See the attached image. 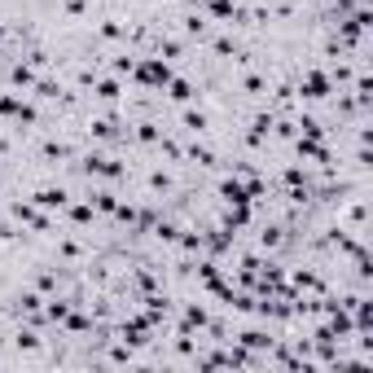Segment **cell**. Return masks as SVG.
Wrapping results in <instances>:
<instances>
[{
	"mask_svg": "<svg viewBox=\"0 0 373 373\" xmlns=\"http://www.w3.org/2000/svg\"><path fill=\"white\" fill-rule=\"evenodd\" d=\"M31 202H36L40 211H66L70 189H62V185H44V189H36V193H31Z\"/></svg>",
	"mask_w": 373,
	"mask_h": 373,
	"instance_id": "6",
	"label": "cell"
},
{
	"mask_svg": "<svg viewBox=\"0 0 373 373\" xmlns=\"http://www.w3.org/2000/svg\"><path fill=\"white\" fill-rule=\"evenodd\" d=\"M62 325H66L70 334H88V330H92V320H88V316H84L80 308H70V312H66V320H62Z\"/></svg>",
	"mask_w": 373,
	"mask_h": 373,
	"instance_id": "19",
	"label": "cell"
},
{
	"mask_svg": "<svg viewBox=\"0 0 373 373\" xmlns=\"http://www.w3.org/2000/svg\"><path fill=\"white\" fill-rule=\"evenodd\" d=\"M220 198H224V202H229V207H242V202H251V189H246L242 180H220Z\"/></svg>",
	"mask_w": 373,
	"mask_h": 373,
	"instance_id": "12",
	"label": "cell"
},
{
	"mask_svg": "<svg viewBox=\"0 0 373 373\" xmlns=\"http://www.w3.org/2000/svg\"><path fill=\"white\" fill-rule=\"evenodd\" d=\"M158 123H136V132H132V141H141V145H158Z\"/></svg>",
	"mask_w": 373,
	"mask_h": 373,
	"instance_id": "21",
	"label": "cell"
},
{
	"mask_svg": "<svg viewBox=\"0 0 373 373\" xmlns=\"http://www.w3.org/2000/svg\"><path fill=\"white\" fill-rule=\"evenodd\" d=\"M237 342H242V347H251V352H264V347H272V338H268L264 330H242Z\"/></svg>",
	"mask_w": 373,
	"mask_h": 373,
	"instance_id": "18",
	"label": "cell"
},
{
	"mask_svg": "<svg viewBox=\"0 0 373 373\" xmlns=\"http://www.w3.org/2000/svg\"><path fill=\"white\" fill-rule=\"evenodd\" d=\"M75 303H66V298H44V320H53V325H62V320H66V312H70Z\"/></svg>",
	"mask_w": 373,
	"mask_h": 373,
	"instance_id": "15",
	"label": "cell"
},
{
	"mask_svg": "<svg viewBox=\"0 0 373 373\" xmlns=\"http://www.w3.org/2000/svg\"><path fill=\"white\" fill-rule=\"evenodd\" d=\"M31 92L40 97V102H58V92H62V88H58L53 80H36V84H31Z\"/></svg>",
	"mask_w": 373,
	"mask_h": 373,
	"instance_id": "22",
	"label": "cell"
},
{
	"mask_svg": "<svg viewBox=\"0 0 373 373\" xmlns=\"http://www.w3.org/2000/svg\"><path fill=\"white\" fill-rule=\"evenodd\" d=\"M259 246H264V251H277V246H281V229H264L259 233Z\"/></svg>",
	"mask_w": 373,
	"mask_h": 373,
	"instance_id": "25",
	"label": "cell"
},
{
	"mask_svg": "<svg viewBox=\"0 0 373 373\" xmlns=\"http://www.w3.org/2000/svg\"><path fill=\"white\" fill-rule=\"evenodd\" d=\"M185 36H193V40H211V22H207L202 13H189V18H185Z\"/></svg>",
	"mask_w": 373,
	"mask_h": 373,
	"instance_id": "16",
	"label": "cell"
},
{
	"mask_svg": "<svg viewBox=\"0 0 373 373\" xmlns=\"http://www.w3.org/2000/svg\"><path fill=\"white\" fill-rule=\"evenodd\" d=\"M180 123H185V132H207V114L202 110H180Z\"/></svg>",
	"mask_w": 373,
	"mask_h": 373,
	"instance_id": "20",
	"label": "cell"
},
{
	"mask_svg": "<svg viewBox=\"0 0 373 373\" xmlns=\"http://www.w3.org/2000/svg\"><path fill=\"white\" fill-rule=\"evenodd\" d=\"M171 75H176V70H171V62L158 58V53H154V58H136V66H132V80H136L141 88H149V92H163Z\"/></svg>",
	"mask_w": 373,
	"mask_h": 373,
	"instance_id": "1",
	"label": "cell"
},
{
	"mask_svg": "<svg viewBox=\"0 0 373 373\" xmlns=\"http://www.w3.org/2000/svg\"><path fill=\"white\" fill-rule=\"evenodd\" d=\"M132 66H136V58H132V53H119V58L110 62V70H114V75H132Z\"/></svg>",
	"mask_w": 373,
	"mask_h": 373,
	"instance_id": "24",
	"label": "cell"
},
{
	"mask_svg": "<svg viewBox=\"0 0 373 373\" xmlns=\"http://www.w3.org/2000/svg\"><path fill=\"white\" fill-rule=\"evenodd\" d=\"M149 330H154V320H149V316L123 320V342H128V347H145L149 342Z\"/></svg>",
	"mask_w": 373,
	"mask_h": 373,
	"instance_id": "7",
	"label": "cell"
},
{
	"mask_svg": "<svg viewBox=\"0 0 373 373\" xmlns=\"http://www.w3.org/2000/svg\"><path fill=\"white\" fill-rule=\"evenodd\" d=\"M80 167L88 171V176H97V180H123V176H128V167H123L119 158H110V154H97V149L80 158Z\"/></svg>",
	"mask_w": 373,
	"mask_h": 373,
	"instance_id": "2",
	"label": "cell"
},
{
	"mask_svg": "<svg viewBox=\"0 0 373 373\" xmlns=\"http://www.w3.org/2000/svg\"><path fill=\"white\" fill-rule=\"evenodd\" d=\"M84 9H88V0H66V13L70 18H84Z\"/></svg>",
	"mask_w": 373,
	"mask_h": 373,
	"instance_id": "28",
	"label": "cell"
},
{
	"mask_svg": "<svg viewBox=\"0 0 373 373\" xmlns=\"http://www.w3.org/2000/svg\"><path fill=\"white\" fill-rule=\"evenodd\" d=\"M211 325V316L202 303H185V320H180V338H189L193 330H207Z\"/></svg>",
	"mask_w": 373,
	"mask_h": 373,
	"instance_id": "10",
	"label": "cell"
},
{
	"mask_svg": "<svg viewBox=\"0 0 373 373\" xmlns=\"http://www.w3.org/2000/svg\"><path fill=\"white\" fill-rule=\"evenodd\" d=\"M97 36H102V40H123L128 31H123L119 22H102V27H97Z\"/></svg>",
	"mask_w": 373,
	"mask_h": 373,
	"instance_id": "26",
	"label": "cell"
},
{
	"mask_svg": "<svg viewBox=\"0 0 373 373\" xmlns=\"http://www.w3.org/2000/svg\"><path fill=\"white\" fill-rule=\"evenodd\" d=\"M9 84H13V88H31V84H36V66H31V62H13V66H9Z\"/></svg>",
	"mask_w": 373,
	"mask_h": 373,
	"instance_id": "14",
	"label": "cell"
},
{
	"mask_svg": "<svg viewBox=\"0 0 373 373\" xmlns=\"http://www.w3.org/2000/svg\"><path fill=\"white\" fill-rule=\"evenodd\" d=\"M0 189H5V185H0Z\"/></svg>",
	"mask_w": 373,
	"mask_h": 373,
	"instance_id": "32",
	"label": "cell"
},
{
	"mask_svg": "<svg viewBox=\"0 0 373 373\" xmlns=\"http://www.w3.org/2000/svg\"><path fill=\"white\" fill-rule=\"evenodd\" d=\"M18 347H27V352H36V347H40V338H36L31 330H22V334H18Z\"/></svg>",
	"mask_w": 373,
	"mask_h": 373,
	"instance_id": "27",
	"label": "cell"
},
{
	"mask_svg": "<svg viewBox=\"0 0 373 373\" xmlns=\"http://www.w3.org/2000/svg\"><path fill=\"white\" fill-rule=\"evenodd\" d=\"M92 97H97V102H106V106H114L119 97H123L119 75H102V80H92Z\"/></svg>",
	"mask_w": 373,
	"mask_h": 373,
	"instance_id": "11",
	"label": "cell"
},
{
	"mask_svg": "<svg viewBox=\"0 0 373 373\" xmlns=\"http://www.w3.org/2000/svg\"><path fill=\"white\" fill-rule=\"evenodd\" d=\"M294 154H298V158H308V163H330L325 141H312V136H294Z\"/></svg>",
	"mask_w": 373,
	"mask_h": 373,
	"instance_id": "9",
	"label": "cell"
},
{
	"mask_svg": "<svg viewBox=\"0 0 373 373\" xmlns=\"http://www.w3.org/2000/svg\"><path fill=\"white\" fill-rule=\"evenodd\" d=\"M0 114L13 119L18 128H22V123H27V128H36V123H40V110H36L31 102H22V97H13V92H0Z\"/></svg>",
	"mask_w": 373,
	"mask_h": 373,
	"instance_id": "4",
	"label": "cell"
},
{
	"mask_svg": "<svg viewBox=\"0 0 373 373\" xmlns=\"http://www.w3.org/2000/svg\"><path fill=\"white\" fill-rule=\"evenodd\" d=\"M290 281H294V290H308V294H325V286H320V277H316V272H303V268H298Z\"/></svg>",
	"mask_w": 373,
	"mask_h": 373,
	"instance_id": "17",
	"label": "cell"
},
{
	"mask_svg": "<svg viewBox=\"0 0 373 373\" xmlns=\"http://www.w3.org/2000/svg\"><path fill=\"white\" fill-rule=\"evenodd\" d=\"M62 259H80V246H75V242H62Z\"/></svg>",
	"mask_w": 373,
	"mask_h": 373,
	"instance_id": "29",
	"label": "cell"
},
{
	"mask_svg": "<svg viewBox=\"0 0 373 373\" xmlns=\"http://www.w3.org/2000/svg\"><path fill=\"white\" fill-rule=\"evenodd\" d=\"M0 36H5V22H0Z\"/></svg>",
	"mask_w": 373,
	"mask_h": 373,
	"instance_id": "31",
	"label": "cell"
},
{
	"mask_svg": "<svg viewBox=\"0 0 373 373\" xmlns=\"http://www.w3.org/2000/svg\"><path fill=\"white\" fill-rule=\"evenodd\" d=\"M334 92V75L330 70H303V80H298V97L303 102H325V97Z\"/></svg>",
	"mask_w": 373,
	"mask_h": 373,
	"instance_id": "3",
	"label": "cell"
},
{
	"mask_svg": "<svg viewBox=\"0 0 373 373\" xmlns=\"http://www.w3.org/2000/svg\"><path fill=\"white\" fill-rule=\"evenodd\" d=\"M9 215H13V220H22L31 233H48V229H53V220H48L36 202H22V198H13V202H9Z\"/></svg>",
	"mask_w": 373,
	"mask_h": 373,
	"instance_id": "5",
	"label": "cell"
},
{
	"mask_svg": "<svg viewBox=\"0 0 373 373\" xmlns=\"http://www.w3.org/2000/svg\"><path fill=\"white\" fill-rule=\"evenodd\" d=\"M167 102H176V106H189L193 102V97H198V88H193V80H185V75H171V80H167Z\"/></svg>",
	"mask_w": 373,
	"mask_h": 373,
	"instance_id": "8",
	"label": "cell"
},
{
	"mask_svg": "<svg viewBox=\"0 0 373 373\" xmlns=\"http://www.w3.org/2000/svg\"><path fill=\"white\" fill-rule=\"evenodd\" d=\"M211 48H215V58H237V44H233L229 36H215Z\"/></svg>",
	"mask_w": 373,
	"mask_h": 373,
	"instance_id": "23",
	"label": "cell"
},
{
	"mask_svg": "<svg viewBox=\"0 0 373 373\" xmlns=\"http://www.w3.org/2000/svg\"><path fill=\"white\" fill-rule=\"evenodd\" d=\"M66 215H70V224H80V229H88V224L97 220V211H92L88 198H84V202H66Z\"/></svg>",
	"mask_w": 373,
	"mask_h": 373,
	"instance_id": "13",
	"label": "cell"
},
{
	"mask_svg": "<svg viewBox=\"0 0 373 373\" xmlns=\"http://www.w3.org/2000/svg\"><path fill=\"white\" fill-rule=\"evenodd\" d=\"M9 237H13V233H9V224H5V220H0V242H9Z\"/></svg>",
	"mask_w": 373,
	"mask_h": 373,
	"instance_id": "30",
	"label": "cell"
}]
</instances>
